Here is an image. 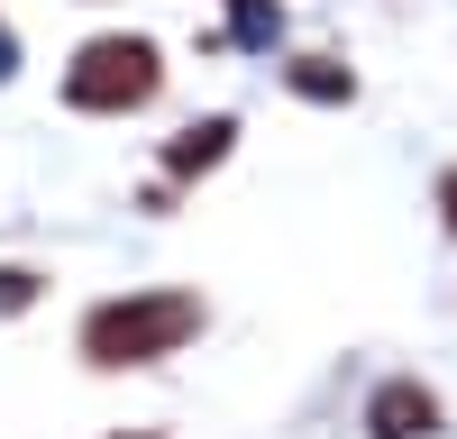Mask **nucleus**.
<instances>
[{
    "label": "nucleus",
    "instance_id": "nucleus-1",
    "mask_svg": "<svg viewBox=\"0 0 457 439\" xmlns=\"http://www.w3.org/2000/svg\"><path fill=\"white\" fill-rule=\"evenodd\" d=\"M193 302L183 293H137V302H101L92 320H83V348L101 357V366H137V357H165L174 339H193Z\"/></svg>",
    "mask_w": 457,
    "mask_h": 439
},
{
    "label": "nucleus",
    "instance_id": "nucleus-2",
    "mask_svg": "<svg viewBox=\"0 0 457 439\" xmlns=\"http://www.w3.org/2000/svg\"><path fill=\"white\" fill-rule=\"evenodd\" d=\"M146 92H156V46H146V37H101V46H83L73 73H64L73 110H137Z\"/></svg>",
    "mask_w": 457,
    "mask_h": 439
},
{
    "label": "nucleus",
    "instance_id": "nucleus-3",
    "mask_svg": "<svg viewBox=\"0 0 457 439\" xmlns=\"http://www.w3.org/2000/svg\"><path fill=\"white\" fill-rule=\"evenodd\" d=\"M430 430V393L421 385H385L375 393V439H421Z\"/></svg>",
    "mask_w": 457,
    "mask_h": 439
},
{
    "label": "nucleus",
    "instance_id": "nucleus-4",
    "mask_svg": "<svg viewBox=\"0 0 457 439\" xmlns=\"http://www.w3.org/2000/svg\"><path fill=\"white\" fill-rule=\"evenodd\" d=\"M228 137H238V128H228V120H202L193 137L174 146V174H202V165H220V156H228Z\"/></svg>",
    "mask_w": 457,
    "mask_h": 439
},
{
    "label": "nucleus",
    "instance_id": "nucleus-5",
    "mask_svg": "<svg viewBox=\"0 0 457 439\" xmlns=\"http://www.w3.org/2000/svg\"><path fill=\"white\" fill-rule=\"evenodd\" d=\"M293 83H302V92H312V101H348V73H329V64H302V73H293Z\"/></svg>",
    "mask_w": 457,
    "mask_h": 439
},
{
    "label": "nucleus",
    "instance_id": "nucleus-6",
    "mask_svg": "<svg viewBox=\"0 0 457 439\" xmlns=\"http://www.w3.org/2000/svg\"><path fill=\"white\" fill-rule=\"evenodd\" d=\"M238 37H256V46H265V37H275V10H265V0H238Z\"/></svg>",
    "mask_w": 457,
    "mask_h": 439
},
{
    "label": "nucleus",
    "instance_id": "nucleus-7",
    "mask_svg": "<svg viewBox=\"0 0 457 439\" xmlns=\"http://www.w3.org/2000/svg\"><path fill=\"white\" fill-rule=\"evenodd\" d=\"M28 293H37V275H19V266H0V311H19Z\"/></svg>",
    "mask_w": 457,
    "mask_h": 439
},
{
    "label": "nucleus",
    "instance_id": "nucleus-8",
    "mask_svg": "<svg viewBox=\"0 0 457 439\" xmlns=\"http://www.w3.org/2000/svg\"><path fill=\"white\" fill-rule=\"evenodd\" d=\"M0 73H10V28H0Z\"/></svg>",
    "mask_w": 457,
    "mask_h": 439
},
{
    "label": "nucleus",
    "instance_id": "nucleus-9",
    "mask_svg": "<svg viewBox=\"0 0 457 439\" xmlns=\"http://www.w3.org/2000/svg\"><path fill=\"white\" fill-rule=\"evenodd\" d=\"M448 220H457V183H448Z\"/></svg>",
    "mask_w": 457,
    "mask_h": 439
}]
</instances>
